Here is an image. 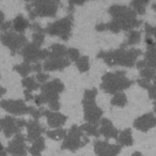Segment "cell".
<instances>
[{"label":"cell","instance_id":"obj_31","mask_svg":"<svg viewBox=\"0 0 156 156\" xmlns=\"http://www.w3.org/2000/svg\"><path fill=\"white\" fill-rule=\"evenodd\" d=\"M141 33L140 31H136V30H130L127 34V39H126L125 44L126 46L128 45H135V44L139 43L141 39Z\"/></svg>","mask_w":156,"mask_h":156},{"label":"cell","instance_id":"obj_34","mask_svg":"<svg viewBox=\"0 0 156 156\" xmlns=\"http://www.w3.org/2000/svg\"><path fill=\"white\" fill-rule=\"evenodd\" d=\"M80 129L83 130V132H86L88 135H90V136H94V137H100V133H98V126H94V125H91V124H83V125L80 126Z\"/></svg>","mask_w":156,"mask_h":156},{"label":"cell","instance_id":"obj_23","mask_svg":"<svg viewBox=\"0 0 156 156\" xmlns=\"http://www.w3.org/2000/svg\"><path fill=\"white\" fill-rule=\"evenodd\" d=\"M48 51H49V57L48 58L61 59L66 58L67 56V48L64 45H61V44H54V45H51Z\"/></svg>","mask_w":156,"mask_h":156},{"label":"cell","instance_id":"obj_3","mask_svg":"<svg viewBox=\"0 0 156 156\" xmlns=\"http://www.w3.org/2000/svg\"><path fill=\"white\" fill-rule=\"evenodd\" d=\"M64 91V85L60 79H54L41 86V93L34 98L37 106L42 104H48L49 108L55 112L60 109L59 93Z\"/></svg>","mask_w":156,"mask_h":156},{"label":"cell","instance_id":"obj_32","mask_svg":"<svg viewBox=\"0 0 156 156\" xmlns=\"http://www.w3.org/2000/svg\"><path fill=\"white\" fill-rule=\"evenodd\" d=\"M14 71H16L18 74H20V75L25 78L32 72V66H31V64H29V63L23 62L22 64L15 65V66H14Z\"/></svg>","mask_w":156,"mask_h":156},{"label":"cell","instance_id":"obj_26","mask_svg":"<svg viewBox=\"0 0 156 156\" xmlns=\"http://www.w3.org/2000/svg\"><path fill=\"white\" fill-rule=\"evenodd\" d=\"M149 5V0H135L130 2L129 7L133 8L137 15H143L145 13V7Z\"/></svg>","mask_w":156,"mask_h":156},{"label":"cell","instance_id":"obj_6","mask_svg":"<svg viewBox=\"0 0 156 156\" xmlns=\"http://www.w3.org/2000/svg\"><path fill=\"white\" fill-rule=\"evenodd\" d=\"M0 107L14 115H30L33 120H39L43 115L44 109H35L34 107L27 106L23 100H3L0 102Z\"/></svg>","mask_w":156,"mask_h":156},{"label":"cell","instance_id":"obj_15","mask_svg":"<svg viewBox=\"0 0 156 156\" xmlns=\"http://www.w3.org/2000/svg\"><path fill=\"white\" fill-rule=\"evenodd\" d=\"M26 127H27L26 140L31 143L34 140H37L39 137H41V135L45 132V128L40 124L39 120H30V121H28L26 124Z\"/></svg>","mask_w":156,"mask_h":156},{"label":"cell","instance_id":"obj_30","mask_svg":"<svg viewBox=\"0 0 156 156\" xmlns=\"http://www.w3.org/2000/svg\"><path fill=\"white\" fill-rule=\"evenodd\" d=\"M76 65H77L78 71L80 72V73H86V72H88L90 69L89 57H87V56L79 57V59L76 61Z\"/></svg>","mask_w":156,"mask_h":156},{"label":"cell","instance_id":"obj_46","mask_svg":"<svg viewBox=\"0 0 156 156\" xmlns=\"http://www.w3.org/2000/svg\"><path fill=\"white\" fill-rule=\"evenodd\" d=\"M5 151V150H3V145H2V143L0 142V153H1V152H3Z\"/></svg>","mask_w":156,"mask_h":156},{"label":"cell","instance_id":"obj_5","mask_svg":"<svg viewBox=\"0 0 156 156\" xmlns=\"http://www.w3.org/2000/svg\"><path fill=\"white\" fill-rule=\"evenodd\" d=\"M98 95L96 88L86 90L83 98V118L88 122V124L98 126L101 122L103 115V110L96 105L95 98Z\"/></svg>","mask_w":156,"mask_h":156},{"label":"cell","instance_id":"obj_27","mask_svg":"<svg viewBox=\"0 0 156 156\" xmlns=\"http://www.w3.org/2000/svg\"><path fill=\"white\" fill-rule=\"evenodd\" d=\"M137 83H138V85L140 86V87L144 88V89H147V91H149L150 98H151L152 100H155V92H156L155 83H151L150 81H147V80H144V79H141V78L137 80Z\"/></svg>","mask_w":156,"mask_h":156},{"label":"cell","instance_id":"obj_25","mask_svg":"<svg viewBox=\"0 0 156 156\" xmlns=\"http://www.w3.org/2000/svg\"><path fill=\"white\" fill-rule=\"evenodd\" d=\"M22 83L25 88H26V91L28 92H32V91H37V89L40 88V85L35 81L34 76H27V77L23 78Z\"/></svg>","mask_w":156,"mask_h":156},{"label":"cell","instance_id":"obj_24","mask_svg":"<svg viewBox=\"0 0 156 156\" xmlns=\"http://www.w3.org/2000/svg\"><path fill=\"white\" fill-rule=\"evenodd\" d=\"M45 150V139L44 137H39L37 140L32 142L31 147H29L28 151L31 156H41V153Z\"/></svg>","mask_w":156,"mask_h":156},{"label":"cell","instance_id":"obj_37","mask_svg":"<svg viewBox=\"0 0 156 156\" xmlns=\"http://www.w3.org/2000/svg\"><path fill=\"white\" fill-rule=\"evenodd\" d=\"M48 74H45V73H39V74H37V76H34V79H37V83H46V80L48 79Z\"/></svg>","mask_w":156,"mask_h":156},{"label":"cell","instance_id":"obj_21","mask_svg":"<svg viewBox=\"0 0 156 156\" xmlns=\"http://www.w3.org/2000/svg\"><path fill=\"white\" fill-rule=\"evenodd\" d=\"M118 143L120 147H130L134 143V139H133V133L130 128H126V129L122 130L119 133L117 137Z\"/></svg>","mask_w":156,"mask_h":156},{"label":"cell","instance_id":"obj_39","mask_svg":"<svg viewBox=\"0 0 156 156\" xmlns=\"http://www.w3.org/2000/svg\"><path fill=\"white\" fill-rule=\"evenodd\" d=\"M12 27V22L11 20H8V22H3L2 25L0 26V30H1V32H5V31H8L10 28Z\"/></svg>","mask_w":156,"mask_h":156},{"label":"cell","instance_id":"obj_20","mask_svg":"<svg viewBox=\"0 0 156 156\" xmlns=\"http://www.w3.org/2000/svg\"><path fill=\"white\" fill-rule=\"evenodd\" d=\"M101 128L98 129L100 135H103L106 139H117L119 132L113 126L110 120L108 119H101Z\"/></svg>","mask_w":156,"mask_h":156},{"label":"cell","instance_id":"obj_7","mask_svg":"<svg viewBox=\"0 0 156 156\" xmlns=\"http://www.w3.org/2000/svg\"><path fill=\"white\" fill-rule=\"evenodd\" d=\"M60 3L54 0H42V1H33L26 5V10L29 14L30 20L35 17H52L58 12V7Z\"/></svg>","mask_w":156,"mask_h":156},{"label":"cell","instance_id":"obj_18","mask_svg":"<svg viewBox=\"0 0 156 156\" xmlns=\"http://www.w3.org/2000/svg\"><path fill=\"white\" fill-rule=\"evenodd\" d=\"M43 115L47 118V124L51 128H59L64 125L66 122V115H62L60 112H55V111L44 110Z\"/></svg>","mask_w":156,"mask_h":156},{"label":"cell","instance_id":"obj_36","mask_svg":"<svg viewBox=\"0 0 156 156\" xmlns=\"http://www.w3.org/2000/svg\"><path fill=\"white\" fill-rule=\"evenodd\" d=\"M67 56H69L67 59H69V61L76 62V61L79 59L80 55H79V50L76 49V48H67Z\"/></svg>","mask_w":156,"mask_h":156},{"label":"cell","instance_id":"obj_14","mask_svg":"<svg viewBox=\"0 0 156 156\" xmlns=\"http://www.w3.org/2000/svg\"><path fill=\"white\" fill-rule=\"evenodd\" d=\"M156 125V118L153 112L145 113L141 117L137 118L134 121V127L140 132H147Z\"/></svg>","mask_w":156,"mask_h":156},{"label":"cell","instance_id":"obj_11","mask_svg":"<svg viewBox=\"0 0 156 156\" xmlns=\"http://www.w3.org/2000/svg\"><path fill=\"white\" fill-rule=\"evenodd\" d=\"M0 41L5 46H7L10 50H11L12 55H15L16 51H18L20 49H22L27 43V37L24 34L16 32H1L0 34Z\"/></svg>","mask_w":156,"mask_h":156},{"label":"cell","instance_id":"obj_28","mask_svg":"<svg viewBox=\"0 0 156 156\" xmlns=\"http://www.w3.org/2000/svg\"><path fill=\"white\" fill-rule=\"evenodd\" d=\"M46 135L52 140L58 141L61 140V139H64V137L66 136V130L63 129V128H56V129L52 130H46Z\"/></svg>","mask_w":156,"mask_h":156},{"label":"cell","instance_id":"obj_19","mask_svg":"<svg viewBox=\"0 0 156 156\" xmlns=\"http://www.w3.org/2000/svg\"><path fill=\"white\" fill-rule=\"evenodd\" d=\"M155 45L147 46V52L144 55V59L136 63V66L138 69H142L144 67H151L155 69Z\"/></svg>","mask_w":156,"mask_h":156},{"label":"cell","instance_id":"obj_29","mask_svg":"<svg viewBox=\"0 0 156 156\" xmlns=\"http://www.w3.org/2000/svg\"><path fill=\"white\" fill-rule=\"evenodd\" d=\"M127 103V98L123 92H119L115 93L113 95V98H111V105L117 107H124Z\"/></svg>","mask_w":156,"mask_h":156},{"label":"cell","instance_id":"obj_22","mask_svg":"<svg viewBox=\"0 0 156 156\" xmlns=\"http://www.w3.org/2000/svg\"><path fill=\"white\" fill-rule=\"evenodd\" d=\"M29 26H30L29 20H27V18H25L23 14L17 15L15 17V20L12 22V27H13V29L15 30V32L20 33V34H23V33L25 32V30H26L27 28H29Z\"/></svg>","mask_w":156,"mask_h":156},{"label":"cell","instance_id":"obj_12","mask_svg":"<svg viewBox=\"0 0 156 156\" xmlns=\"http://www.w3.org/2000/svg\"><path fill=\"white\" fill-rule=\"evenodd\" d=\"M5 152L12 154L13 156H26L27 155V145H26V138L24 135L16 134L13 140L10 141Z\"/></svg>","mask_w":156,"mask_h":156},{"label":"cell","instance_id":"obj_43","mask_svg":"<svg viewBox=\"0 0 156 156\" xmlns=\"http://www.w3.org/2000/svg\"><path fill=\"white\" fill-rule=\"evenodd\" d=\"M3 22H5V14H3L2 12L0 11V26L2 25Z\"/></svg>","mask_w":156,"mask_h":156},{"label":"cell","instance_id":"obj_41","mask_svg":"<svg viewBox=\"0 0 156 156\" xmlns=\"http://www.w3.org/2000/svg\"><path fill=\"white\" fill-rule=\"evenodd\" d=\"M31 66H32V71L37 72V74H39V73H41V72H42V65H41V63H40V62L34 63V64L31 65Z\"/></svg>","mask_w":156,"mask_h":156},{"label":"cell","instance_id":"obj_17","mask_svg":"<svg viewBox=\"0 0 156 156\" xmlns=\"http://www.w3.org/2000/svg\"><path fill=\"white\" fill-rule=\"evenodd\" d=\"M69 64H71V61L67 58H61V59L47 58L44 61L43 69L48 72L63 71V69L69 66Z\"/></svg>","mask_w":156,"mask_h":156},{"label":"cell","instance_id":"obj_1","mask_svg":"<svg viewBox=\"0 0 156 156\" xmlns=\"http://www.w3.org/2000/svg\"><path fill=\"white\" fill-rule=\"evenodd\" d=\"M108 12L112 20L107 24H98L95 27L98 31L109 30L113 33H119L122 30L129 31L142 24V20L137 18L136 12L127 5H113L109 8Z\"/></svg>","mask_w":156,"mask_h":156},{"label":"cell","instance_id":"obj_35","mask_svg":"<svg viewBox=\"0 0 156 156\" xmlns=\"http://www.w3.org/2000/svg\"><path fill=\"white\" fill-rule=\"evenodd\" d=\"M44 39H45V34L43 32H33L32 34V44L37 47H41L43 44Z\"/></svg>","mask_w":156,"mask_h":156},{"label":"cell","instance_id":"obj_4","mask_svg":"<svg viewBox=\"0 0 156 156\" xmlns=\"http://www.w3.org/2000/svg\"><path fill=\"white\" fill-rule=\"evenodd\" d=\"M133 83L134 81L126 77L125 71H115L103 76L101 89L109 94H115L129 88Z\"/></svg>","mask_w":156,"mask_h":156},{"label":"cell","instance_id":"obj_2","mask_svg":"<svg viewBox=\"0 0 156 156\" xmlns=\"http://www.w3.org/2000/svg\"><path fill=\"white\" fill-rule=\"evenodd\" d=\"M142 54L138 48H130L126 49V45L120 46L118 49L108 50V51H101L98 55V58L104 60L108 66H125L132 67L136 64V60L140 55Z\"/></svg>","mask_w":156,"mask_h":156},{"label":"cell","instance_id":"obj_16","mask_svg":"<svg viewBox=\"0 0 156 156\" xmlns=\"http://www.w3.org/2000/svg\"><path fill=\"white\" fill-rule=\"evenodd\" d=\"M2 128L3 134L7 138L16 134H20V129L16 125V118L7 115L3 119H0V129Z\"/></svg>","mask_w":156,"mask_h":156},{"label":"cell","instance_id":"obj_10","mask_svg":"<svg viewBox=\"0 0 156 156\" xmlns=\"http://www.w3.org/2000/svg\"><path fill=\"white\" fill-rule=\"evenodd\" d=\"M20 56L26 63H37L40 60H46L49 57L48 49H42L41 47L33 45L32 43H27L20 51Z\"/></svg>","mask_w":156,"mask_h":156},{"label":"cell","instance_id":"obj_13","mask_svg":"<svg viewBox=\"0 0 156 156\" xmlns=\"http://www.w3.org/2000/svg\"><path fill=\"white\" fill-rule=\"evenodd\" d=\"M120 151L121 147L119 144H111L102 140L94 141V152L98 156H118Z\"/></svg>","mask_w":156,"mask_h":156},{"label":"cell","instance_id":"obj_9","mask_svg":"<svg viewBox=\"0 0 156 156\" xmlns=\"http://www.w3.org/2000/svg\"><path fill=\"white\" fill-rule=\"evenodd\" d=\"M87 143H89V138L83 134L80 127H78L77 125H73L69 130V133H66V136L64 137V141L61 145V149L75 152L78 149L85 147Z\"/></svg>","mask_w":156,"mask_h":156},{"label":"cell","instance_id":"obj_45","mask_svg":"<svg viewBox=\"0 0 156 156\" xmlns=\"http://www.w3.org/2000/svg\"><path fill=\"white\" fill-rule=\"evenodd\" d=\"M132 156H142V154H141L140 152H134Z\"/></svg>","mask_w":156,"mask_h":156},{"label":"cell","instance_id":"obj_40","mask_svg":"<svg viewBox=\"0 0 156 156\" xmlns=\"http://www.w3.org/2000/svg\"><path fill=\"white\" fill-rule=\"evenodd\" d=\"M27 124V121L25 119H16V125L20 129H22L23 127H25Z\"/></svg>","mask_w":156,"mask_h":156},{"label":"cell","instance_id":"obj_44","mask_svg":"<svg viewBox=\"0 0 156 156\" xmlns=\"http://www.w3.org/2000/svg\"><path fill=\"white\" fill-rule=\"evenodd\" d=\"M5 92H7V90L5 89V88L2 87H0V98L3 95V94H5Z\"/></svg>","mask_w":156,"mask_h":156},{"label":"cell","instance_id":"obj_33","mask_svg":"<svg viewBox=\"0 0 156 156\" xmlns=\"http://www.w3.org/2000/svg\"><path fill=\"white\" fill-rule=\"evenodd\" d=\"M140 76L141 79H144V80L151 83L152 80H154V77H155V69L144 67V69H140Z\"/></svg>","mask_w":156,"mask_h":156},{"label":"cell","instance_id":"obj_38","mask_svg":"<svg viewBox=\"0 0 156 156\" xmlns=\"http://www.w3.org/2000/svg\"><path fill=\"white\" fill-rule=\"evenodd\" d=\"M144 30L147 32V35H150V37H155V28L153 26H151L150 24H145Z\"/></svg>","mask_w":156,"mask_h":156},{"label":"cell","instance_id":"obj_42","mask_svg":"<svg viewBox=\"0 0 156 156\" xmlns=\"http://www.w3.org/2000/svg\"><path fill=\"white\" fill-rule=\"evenodd\" d=\"M25 96H26V101H31L33 98V96H32V94L30 93V92H28V91H26L25 90Z\"/></svg>","mask_w":156,"mask_h":156},{"label":"cell","instance_id":"obj_8","mask_svg":"<svg viewBox=\"0 0 156 156\" xmlns=\"http://www.w3.org/2000/svg\"><path fill=\"white\" fill-rule=\"evenodd\" d=\"M74 18L72 15L58 20L48 25L46 28H43L44 34H49L51 37H59L63 41H67L71 37L72 28H73Z\"/></svg>","mask_w":156,"mask_h":156}]
</instances>
